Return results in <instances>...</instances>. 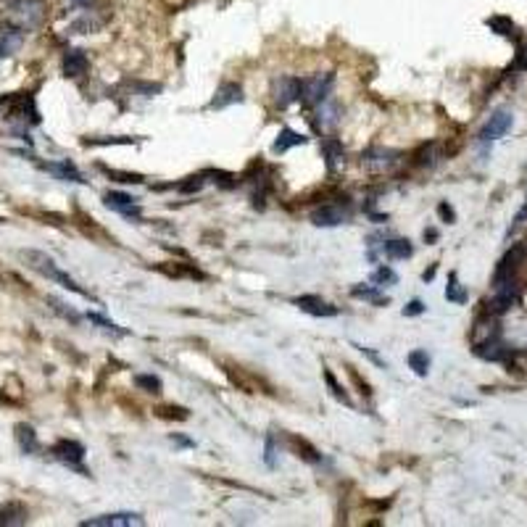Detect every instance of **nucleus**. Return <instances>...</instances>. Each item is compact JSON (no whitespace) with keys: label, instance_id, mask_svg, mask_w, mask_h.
<instances>
[{"label":"nucleus","instance_id":"f257e3e1","mask_svg":"<svg viewBox=\"0 0 527 527\" xmlns=\"http://www.w3.org/2000/svg\"><path fill=\"white\" fill-rule=\"evenodd\" d=\"M19 256H22V261L27 264L29 269H35L37 275L48 277V280H53V282H58V285L66 287V290H71V293H77V296H82V298L95 301V298L90 296V293H87V290H85V287H82L80 282H77V280H71V277L66 275V272H64V269H61V266H58V264L53 261V259H50L48 253H43V251H29V248H27V251H22Z\"/></svg>","mask_w":527,"mask_h":527},{"label":"nucleus","instance_id":"f03ea898","mask_svg":"<svg viewBox=\"0 0 527 527\" xmlns=\"http://www.w3.org/2000/svg\"><path fill=\"white\" fill-rule=\"evenodd\" d=\"M335 85V74H311L306 80H301V106L303 108H317L322 106L330 92H333Z\"/></svg>","mask_w":527,"mask_h":527},{"label":"nucleus","instance_id":"7ed1b4c3","mask_svg":"<svg viewBox=\"0 0 527 527\" xmlns=\"http://www.w3.org/2000/svg\"><path fill=\"white\" fill-rule=\"evenodd\" d=\"M525 256H527L525 243H517V245H512V248L504 253V259L498 261V266H496V275H493V290H496V287H504V285L517 282V277H519V266L525 264Z\"/></svg>","mask_w":527,"mask_h":527},{"label":"nucleus","instance_id":"20e7f679","mask_svg":"<svg viewBox=\"0 0 527 527\" xmlns=\"http://www.w3.org/2000/svg\"><path fill=\"white\" fill-rule=\"evenodd\" d=\"M301 98V80L298 77H277L272 85V101L277 108H287Z\"/></svg>","mask_w":527,"mask_h":527},{"label":"nucleus","instance_id":"39448f33","mask_svg":"<svg viewBox=\"0 0 527 527\" xmlns=\"http://www.w3.org/2000/svg\"><path fill=\"white\" fill-rule=\"evenodd\" d=\"M348 219H351V208L340 206V203H324V206L311 211V222L317 227H338Z\"/></svg>","mask_w":527,"mask_h":527},{"label":"nucleus","instance_id":"423d86ee","mask_svg":"<svg viewBox=\"0 0 527 527\" xmlns=\"http://www.w3.org/2000/svg\"><path fill=\"white\" fill-rule=\"evenodd\" d=\"M50 454H53V456H56L61 464L71 467V470L85 472V467H82V459H85V446H82V443H77V440H58ZM85 475H87V472H85Z\"/></svg>","mask_w":527,"mask_h":527},{"label":"nucleus","instance_id":"0eeeda50","mask_svg":"<svg viewBox=\"0 0 527 527\" xmlns=\"http://www.w3.org/2000/svg\"><path fill=\"white\" fill-rule=\"evenodd\" d=\"M103 203L111 208V211H116V214H122V217H127V219H135V222H140L138 198H132V195H127V193H106Z\"/></svg>","mask_w":527,"mask_h":527},{"label":"nucleus","instance_id":"6e6552de","mask_svg":"<svg viewBox=\"0 0 527 527\" xmlns=\"http://www.w3.org/2000/svg\"><path fill=\"white\" fill-rule=\"evenodd\" d=\"M512 124H514V119H512V114L509 111H496V114L488 119V124L482 127L480 129V140L482 143H491V140H498V138H504L506 132L512 129Z\"/></svg>","mask_w":527,"mask_h":527},{"label":"nucleus","instance_id":"1a4fd4ad","mask_svg":"<svg viewBox=\"0 0 527 527\" xmlns=\"http://www.w3.org/2000/svg\"><path fill=\"white\" fill-rule=\"evenodd\" d=\"M145 519L140 514H132V512H119V514H103V517H92V519H85L82 527H129V525H143Z\"/></svg>","mask_w":527,"mask_h":527},{"label":"nucleus","instance_id":"9d476101","mask_svg":"<svg viewBox=\"0 0 527 527\" xmlns=\"http://www.w3.org/2000/svg\"><path fill=\"white\" fill-rule=\"evenodd\" d=\"M293 303H296L301 311L311 314V317H338V306L327 303V301L319 298V296H298V298H293Z\"/></svg>","mask_w":527,"mask_h":527},{"label":"nucleus","instance_id":"9b49d317","mask_svg":"<svg viewBox=\"0 0 527 527\" xmlns=\"http://www.w3.org/2000/svg\"><path fill=\"white\" fill-rule=\"evenodd\" d=\"M24 43V27L16 24H6L0 27V58L11 56L13 50H19Z\"/></svg>","mask_w":527,"mask_h":527},{"label":"nucleus","instance_id":"f8f14e48","mask_svg":"<svg viewBox=\"0 0 527 527\" xmlns=\"http://www.w3.org/2000/svg\"><path fill=\"white\" fill-rule=\"evenodd\" d=\"M243 101V87L238 82H224L222 87L217 90L214 101H211V108H227V106H235Z\"/></svg>","mask_w":527,"mask_h":527},{"label":"nucleus","instance_id":"ddd939ff","mask_svg":"<svg viewBox=\"0 0 527 527\" xmlns=\"http://www.w3.org/2000/svg\"><path fill=\"white\" fill-rule=\"evenodd\" d=\"M287 440V448L296 454L298 459H303V461H309V464H319L322 461V454L317 451V448L311 446L306 438H298V435H285Z\"/></svg>","mask_w":527,"mask_h":527},{"label":"nucleus","instance_id":"4468645a","mask_svg":"<svg viewBox=\"0 0 527 527\" xmlns=\"http://www.w3.org/2000/svg\"><path fill=\"white\" fill-rule=\"evenodd\" d=\"M45 172H50V174H56L58 180H69V182H85L82 180V174H80V169L71 164V161H56V164H40Z\"/></svg>","mask_w":527,"mask_h":527},{"label":"nucleus","instance_id":"2eb2a0df","mask_svg":"<svg viewBox=\"0 0 527 527\" xmlns=\"http://www.w3.org/2000/svg\"><path fill=\"white\" fill-rule=\"evenodd\" d=\"M16 13L22 19V27H37L40 19H43V6L37 0H22L16 6Z\"/></svg>","mask_w":527,"mask_h":527},{"label":"nucleus","instance_id":"dca6fc26","mask_svg":"<svg viewBox=\"0 0 527 527\" xmlns=\"http://www.w3.org/2000/svg\"><path fill=\"white\" fill-rule=\"evenodd\" d=\"M87 71V56L82 50H66L64 56V74L66 77H82Z\"/></svg>","mask_w":527,"mask_h":527},{"label":"nucleus","instance_id":"f3484780","mask_svg":"<svg viewBox=\"0 0 527 527\" xmlns=\"http://www.w3.org/2000/svg\"><path fill=\"white\" fill-rule=\"evenodd\" d=\"M296 145H306V138L301 135V132H296V129H290V127H285L280 135H277L275 145H272V150L275 153H285V150L296 148Z\"/></svg>","mask_w":527,"mask_h":527},{"label":"nucleus","instance_id":"a211bd4d","mask_svg":"<svg viewBox=\"0 0 527 527\" xmlns=\"http://www.w3.org/2000/svg\"><path fill=\"white\" fill-rule=\"evenodd\" d=\"M27 522V506L22 504H6L0 506V525L11 527V525H24Z\"/></svg>","mask_w":527,"mask_h":527},{"label":"nucleus","instance_id":"6ab92c4d","mask_svg":"<svg viewBox=\"0 0 527 527\" xmlns=\"http://www.w3.org/2000/svg\"><path fill=\"white\" fill-rule=\"evenodd\" d=\"M382 253H385V259H390V261H398V259H409V256H412L414 245L409 240L398 238V240L382 243Z\"/></svg>","mask_w":527,"mask_h":527},{"label":"nucleus","instance_id":"aec40b11","mask_svg":"<svg viewBox=\"0 0 527 527\" xmlns=\"http://www.w3.org/2000/svg\"><path fill=\"white\" fill-rule=\"evenodd\" d=\"M322 153H324V161H327V169H333L335 164L343 159V143L335 138H324L322 140Z\"/></svg>","mask_w":527,"mask_h":527},{"label":"nucleus","instance_id":"412c9836","mask_svg":"<svg viewBox=\"0 0 527 527\" xmlns=\"http://www.w3.org/2000/svg\"><path fill=\"white\" fill-rule=\"evenodd\" d=\"M16 440H19V446H22L24 454H35L37 448V435H35V430L29 427V424H19L16 427Z\"/></svg>","mask_w":527,"mask_h":527},{"label":"nucleus","instance_id":"4be33fe9","mask_svg":"<svg viewBox=\"0 0 527 527\" xmlns=\"http://www.w3.org/2000/svg\"><path fill=\"white\" fill-rule=\"evenodd\" d=\"M409 367L414 369V375H419V377H427V372H430V356H427V351H422V348H417V351H412L409 354Z\"/></svg>","mask_w":527,"mask_h":527},{"label":"nucleus","instance_id":"5701e85b","mask_svg":"<svg viewBox=\"0 0 527 527\" xmlns=\"http://www.w3.org/2000/svg\"><path fill=\"white\" fill-rule=\"evenodd\" d=\"M351 296H354V298H361V301H369V303H377V306L388 303V298H382L377 287H372V285H354L351 287Z\"/></svg>","mask_w":527,"mask_h":527},{"label":"nucleus","instance_id":"b1692460","mask_svg":"<svg viewBox=\"0 0 527 527\" xmlns=\"http://www.w3.org/2000/svg\"><path fill=\"white\" fill-rule=\"evenodd\" d=\"M393 156H396L393 150L375 148V150H369V153H367V161H369V164H372V166H375V169H385V166H390V164L396 161V159H393Z\"/></svg>","mask_w":527,"mask_h":527},{"label":"nucleus","instance_id":"393cba45","mask_svg":"<svg viewBox=\"0 0 527 527\" xmlns=\"http://www.w3.org/2000/svg\"><path fill=\"white\" fill-rule=\"evenodd\" d=\"M446 298L451 301V303H467V290L459 285L456 275H448V287H446Z\"/></svg>","mask_w":527,"mask_h":527},{"label":"nucleus","instance_id":"a878e982","mask_svg":"<svg viewBox=\"0 0 527 527\" xmlns=\"http://www.w3.org/2000/svg\"><path fill=\"white\" fill-rule=\"evenodd\" d=\"M372 282H375L377 287L396 285V282H398V275H396L390 266H380V269H375V275H372Z\"/></svg>","mask_w":527,"mask_h":527},{"label":"nucleus","instance_id":"bb28decb","mask_svg":"<svg viewBox=\"0 0 527 527\" xmlns=\"http://www.w3.org/2000/svg\"><path fill=\"white\" fill-rule=\"evenodd\" d=\"M488 27H491V29H496L498 35H504V37H512L517 32L514 24L509 22V19H504V16H498V19H488Z\"/></svg>","mask_w":527,"mask_h":527},{"label":"nucleus","instance_id":"cd10ccee","mask_svg":"<svg viewBox=\"0 0 527 527\" xmlns=\"http://www.w3.org/2000/svg\"><path fill=\"white\" fill-rule=\"evenodd\" d=\"M135 385L143 388L145 393H161V380L153 377V375H138V377H135Z\"/></svg>","mask_w":527,"mask_h":527},{"label":"nucleus","instance_id":"c85d7f7f","mask_svg":"<svg viewBox=\"0 0 527 527\" xmlns=\"http://www.w3.org/2000/svg\"><path fill=\"white\" fill-rule=\"evenodd\" d=\"M156 414L164 417V419H187L190 417L187 409H182V406H161V409H156Z\"/></svg>","mask_w":527,"mask_h":527},{"label":"nucleus","instance_id":"c756f323","mask_svg":"<svg viewBox=\"0 0 527 527\" xmlns=\"http://www.w3.org/2000/svg\"><path fill=\"white\" fill-rule=\"evenodd\" d=\"M201 187H203V174H195V177H187L185 182L177 185V190H180V193H185V195H187V193H198Z\"/></svg>","mask_w":527,"mask_h":527},{"label":"nucleus","instance_id":"7c9ffc66","mask_svg":"<svg viewBox=\"0 0 527 527\" xmlns=\"http://www.w3.org/2000/svg\"><path fill=\"white\" fill-rule=\"evenodd\" d=\"M324 380H327V385H330V390H333V396H335V398H338V401L351 403V398H348V393H345V390L340 388V385H338V380L333 377V372H330V369L324 372Z\"/></svg>","mask_w":527,"mask_h":527},{"label":"nucleus","instance_id":"2f4dec72","mask_svg":"<svg viewBox=\"0 0 527 527\" xmlns=\"http://www.w3.org/2000/svg\"><path fill=\"white\" fill-rule=\"evenodd\" d=\"M129 143H135V138H106V140L90 138V140H85V145H129Z\"/></svg>","mask_w":527,"mask_h":527},{"label":"nucleus","instance_id":"473e14b6","mask_svg":"<svg viewBox=\"0 0 527 527\" xmlns=\"http://www.w3.org/2000/svg\"><path fill=\"white\" fill-rule=\"evenodd\" d=\"M87 317H90V322H95V324H101L103 330H111V333H116V335H127V330H122V327H116L114 322L103 319L101 314H87Z\"/></svg>","mask_w":527,"mask_h":527},{"label":"nucleus","instance_id":"72a5a7b5","mask_svg":"<svg viewBox=\"0 0 527 527\" xmlns=\"http://www.w3.org/2000/svg\"><path fill=\"white\" fill-rule=\"evenodd\" d=\"M264 459H266V464H269V467H275V464H277V446H275V438H272V435L266 438V456H264Z\"/></svg>","mask_w":527,"mask_h":527},{"label":"nucleus","instance_id":"f704fd0d","mask_svg":"<svg viewBox=\"0 0 527 527\" xmlns=\"http://www.w3.org/2000/svg\"><path fill=\"white\" fill-rule=\"evenodd\" d=\"M438 214H440V219L448 222V224H454V222H456V214H454V208L448 206V203H438Z\"/></svg>","mask_w":527,"mask_h":527},{"label":"nucleus","instance_id":"c9c22d12","mask_svg":"<svg viewBox=\"0 0 527 527\" xmlns=\"http://www.w3.org/2000/svg\"><path fill=\"white\" fill-rule=\"evenodd\" d=\"M424 311V303L422 301H412L409 306H403V317H419Z\"/></svg>","mask_w":527,"mask_h":527},{"label":"nucleus","instance_id":"e433bc0d","mask_svg":"<svg viewBox=\"0 0 527 527\" xmlns=\"http://www.w3.org/2000/svg\"><path fill=\"white\" fill-rule=\"evenodd\" d=\"M525 222H527V201H525V206L519 208V214H517V217H514V224H512V229H509V235H514L517 229L522 227Z\"/></svg>","mask_w":527,"mask_h":527},{"label":"nucleus","instance_id":"4c0bfd02","mask_svg":"<svg viewBox=\"0 0 527 527\" xmlns=\"http://www.w3.org/2000/svg\"><path fill=\"white\" fill-rule=\"evenodd\" d=\"M348 375H351V380H354L356 385L361 388V390H359V393H364V396H372V390H369V385H367V382H364V380H361V377H359V375H356V369H351V367H348Z\"/></svg>","mask_w":527,"mask_h":527},{"label":"nucleus","instance_id":"58836bf2","mask_svg":"<svg viewBox=\"0 0 527 527\" xmlns=\"http://www.w3.org/2000/svg\"><path fill=\"white\" fill-rule=\"evenodd\" d=\"M361 351H364V354H367L369 359H372V361H377V364H385V361H382V359H380V356L375 354V351H372V348H361Z\"/></svg>","mask_w":527,"mask_h":527},{"label":"nucleus","instance_id":"ea45409f","mask_svg":"<svg viewBox=\"0 0 527 527\" xmlns=\"http://www.w3.org/2000/svg\"><path fill=\"white\" fill-rule=\"evenodd\" d=\"M435 238H438L435 229H424V240H435Z\"/></svg>","mask_w":527,"mask_h":527},{"label":"nucleus","instance_id":"a19ab883","mask_svg":"<svg viewBox=\"0 0 527 527\" xmlns=\"http://www.w3.org/2000/svg\"><path fill=\"white\" fill-rule=\"evenodd\" d=\"M174 440H177L180 446H193V440H187V438H182V435H174Z\"/></svg>","mask_w":527,"mask_h":527}]
</instances>
